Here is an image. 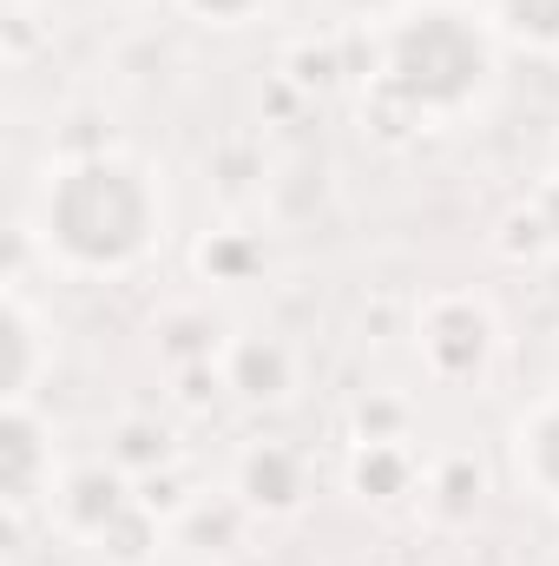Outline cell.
I'll return each mask as SVG.
<instances>
[{
    "instance_id": "cell-2",
    "label": "cell",
    "mask_w": 559,
    "mask_h": 566,
    "mask_svg": "<svg viewBox=\"0 0 559 566\" xmlns=\"http://www.w3.org/2000/svg\"><path fill=\"white\" fill-rule=\"evenodd\" d=\"M547 13V40H559V0H514V13Z\"/></svg>"
},
{
    "instance_id": "cell-1",
    "label": "cell",
    "mask_w": 559,
    "mask_h": 566,
    "mask_svg": "<svg viewBox=\"0 0 559 566\" xmlns=\"http://www.w3.org/2000/svg\"><path fill=\"white\" fill-rule=\"evenodd\" d=\"M53 231L86 264H119L145 244V191L126 165H86L60 185Z\"/></svg>"
}]
</instances>
